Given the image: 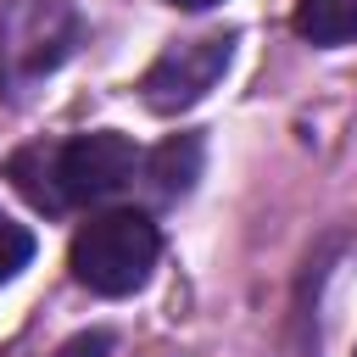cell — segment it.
I'll use <instances>...</instances> for the list:
<instances>
[{"label":"cell","instance_id":"obj_7","mask_svg":"<svg viewBox=\"0 0 357 357\" xmlns=\"http://www.w3.org/2000/svg\"><path fill=\"white\" fill-rule=\"evenodd\" d=\"M28 257H33V234H28L17 218L0 212V284H11V279L28 268Z\"/></svg>","mask_w":357,"mask_h":357},{"label":"cell","instance_id":"obj_5","mask_svg":"<svg viewBox=\"0 0 357 357\" xmlns=\"http://www.w3.org/2000/svg\"><path fill=\"white\" fill-rule=\"evenodd\" d=\"M290 28L307 45H351L357 39V0H296Z\"/></svg>","mask_w":357,"mask_h":357},{"label":"cell","instance_id":"obj_8","mask_svg":"<svg viewBox=\"0 0 357 357\" xmlns=\"http://www.w3.org/2000/svg\"><path fill=\"white\" fill-rule=\"evenodd\" d=\"M173 6H184V11H206V6H218V0H173Z\"/></svg>","mask_w":357,"mask_h":357},{"label":"cell","instance_id":"obj_6","mask_svg":"<svg viewBox=\"0 0 357 357\" xmlns=\"http://www.w3.org/2000/svg\"><path fill=\"white\" fill-rule=\"evenodd\" d=\"M195 167H201V139H195V134L167 139V145L145 162V173H151V184H156L162 195H184V190L195 184Z\"/></svg>","mask_w":357,"mask_h":357},{"label":"cell","instance_id":"obj_1","mask_svg":"<svg viewBox=\"0 0 357 357\" xmlns=\"http://www.w3.org/2000/svg\"><path fill=\"white\" fill-rule=\"evenodd\" d=\"M6 173L39 212H67V206H89V201H106L112 190H123L139 173V151L117 128H95V134L28 145L11 156Z\"/></svg>","mask_w":357,"mask_h":357},{"label":"cell","instance_id":"obj_4","mask_svg":"<svg viewBox=\"0 0 357 357\" xmlns=\"http://www.w3.org/2000/svg\"><path fill=\"white\" fill-rule=\"evenodd\" d=\"M229 50H234V33H201V39H184V45H173V50H162V56L145 67V78H139L145 106L162 112V117L190 112V106L223 78Z\"/></svg>","mask_w":357,"mask_h":357},{"label":"cell","instance_id":"obj_2","mask_svg":"<svg viewBox=\"0 0 357 357\" xmlns=\"http://www.w3.org/2000/svg\"><path fill=\"white\" fill-rule=\"evenodd\" d=\"M156 251H162L156 223L145 212H134V206H117V212H95L73 234L67 262H73V279L84 290H95V296H134L151 279Z\"/></svg>","mask_w":357,"mask_h":357},{"label":"cell","instance_id":"obj_3","mask_svg":"<svg viewBox=\"0 0 357 357\" xmlns=\"http://www.w3.org/2000/svg\"><path fill=\"white\" fill-rule=\"evenodd\" d=\"M78 22L67 0H0V95L22 100L45 73L67 61Z\"/></svg>","mask_w":357,"mask_h":357}]
</instances>
